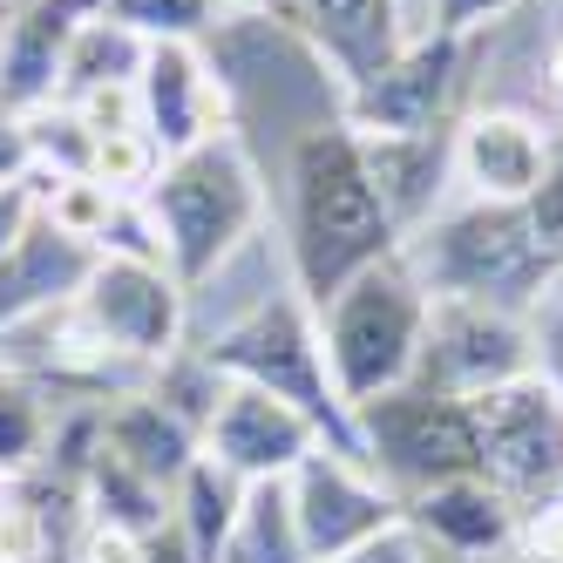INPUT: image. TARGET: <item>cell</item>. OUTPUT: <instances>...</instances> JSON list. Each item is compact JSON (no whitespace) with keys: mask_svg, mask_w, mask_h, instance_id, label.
Returning <instances> with one entry per match:
<instances>
[{"mask_svg":"<svg viewBox=\"0 0 563 563\" xmlns=\"http://www.w3.org/2000/svg\"><path fill=\"white\" fill-rule=\"evenodd\" d=\"M286 245H292V278H299L292 292L312 312L340 286H353L367 265L408 245L367 177V156H360V136L346 130V115L292 136L286 150Z\"/></svg>","mask_w":563,"mask_h":563,"instance_id":"6da1fadb","label":"cell"},{"mask_svg":"<svg viewBox=\"0 0 563 563\" xmlns=\"http://www.w3.org/2000/svg\"><path fill=\"white\" fill-rule=\"evenodd\" d=\"M143 211L156 224V245H164V265L184 292L211 286V278L238 258V245L265 224L272 197H265V170L245 150V136L224 130L211 143H197L184 156H164Z\"/></svg>","mask_w":563,"mask_h":563,"instance_id":"7a4b0ae2","label":"cell"},{"mask_svg":"<svg viewBox=\"0 0 563 563\" xmlns=\"http://www.w3.org/2000/svg\"><path fill=\"white\" fill-rule=\"evenodd\" d=\"M400 252H408V265L421 272L428 292L503 306V312H530L563 272V258L537 238L530 211L522 205H482V197H468L462 211L428 218Z\"/></svg>","mask_w":563,"mask_h":563,"instance_id":"3957f363","label":"cell"},{"mask_svg":"<svg viewBox=\"0 0 563 563\" xmlns=\"http://www.w3.org/2000/svg\"><path fill=\"white\" fill-rule=\"evenodd\" d=\"M205 360L224 374V380H245L272 400L299 408L319 434V449H333L346 462H360V428H353V408L333 387V367H327V340H319V312L299 299V292H272L258 299L245 319L205 346Z\"/></svg>","mask_w":563,"mask_h":563,"instance_id":"277c9868","label":"cell"},{"mask_svg":"<svg viewBox=\"0 0 563 563\" xmlns=\"http://www.w3.org/2000/svg\"><path fill=\"white\" fill-rule=\"evenodd\" d=\"M421 333H428V286L408 265V252L367 265L353 286H340L327 306H319L327 367H333V387H340V400L353 415L367 408V400L415 380Z\"/></svg>","mask_w":563,"mask_h":563,"instance_id":"5b68a950","label":"cell"},{"mask_svg":"<svg viewBox=\"0 0 563 563\" xmlns=\"http://www.w3.org/2000/svg\"><path fill=\"white\" fill-rule=\"evenodd\" d=\"M353 428H360V462H367L400 503H415L421 489H434V482L482 475L468 400L434 394L421 380L367 400V408L353 415Z\"/></svg>","mask_w":563,"mask_h":563,"instance_id":"8992f818","label":"cell"},{"mask_svg":"<svg viewBox=\"0 0 563 563\" xmlns=\"http://www.w3.org/2000/svg\"><path fill=\"white\" fill-rule=\"evenodd\" d=\"M468 415H475L482 482H496L516 503V516L563 496V387L550 374H522L509 387L475 394Z\"/></svg>","mask_w":563,"mask_h":563,"instance_id":"52a82bcc","label":"cell"},{"mask_svg":"<svg viewBox=\"0 0 563 563\" xmlns=\"http://www.w3.org/2000/svg\"><path fill=\"white\" fill-rule=\"evenodd\" d=\"M475 68V34H421L400 42V55L367 75L360 89H346V130L360 136H449L455 130V102L468 89Z\"/></svg>","mask_w":563,"mask_h":563,"instance_id":"ba28073f","label":"cell"},{"mask_svg":"<svg viewBox=\"0 0 563 563\" xmlns=\"http://www.w3.org/2000/svg\"><path fill=\"white\" fill-rule=\"evenodd\" d=\"M522 374H537V333L522 327V312L428 292V333H421V360H415L421 387L475 400Z\"/></svg>","mask_w":563,"mask_h":563,"instance_id":"9c48e42d","label":"cell"},{"mask_svg":"<svg viewBox=\"0 0 563 563\" xmlns=\"http://www.w3.org/2000/svg\"><path fill=\"white\" fill-rule=\"evenodd\" d=\"M75 312L89 319V333L130 360L136 374H156L184 346V286L170 278L164 258H109L96 252V272L75 292Z\"/></svg>","mask_w":563,"mask_h":563,"instance_id":"30bf717a","label":"cell"},{"mask_svg":"<svg viewBox=\"0 0 563 563\" xmlns=\"http://www.w3.org/2000/svg\"><path fill=\"white\" fill-rule=\"evenodd\" d=\"M286 489H292V516H299V537H306L312 563H333V556L360 550L367 537L408 522V503H400L367 462H346L333 449H312L286 475Z\"/></svg>","mask_w":563,"mask_h":563,"instance_id":"8fae6325","label":"cell"},{"mask_svg":"<svg viewBox=\"0 0 563 563\" xmlns=\"http://www.w3.org/2000/svg\"><path fill=\"white\" fill-rule=\"evenodd\" d=\"M238 14H258L278 34H292L299 48H312L333 68L340 89H360L367 75H380L408 27H400V0H224Z\"/></svg>","mask_w":563,"mask_h":563,"instance_id":"7c38bea8","label":"cell"},{"mask_svg":"<svg viewBox=\"0 0 563 563\" xmlns=\"http://www.w3.org/2000/svg\"><path fill=\"white\" fill-rule=\"evenodd\" d=\"M136 115H143V136L164 156H184L231 130V102H224V82H218L205 42H150L143 48Z\"/></svg>","mask_w":563,"mask_h":563,"instance_id":"4fadbf2b","label":"cell"},{"mask_svg":"<svg viewBox=\"0 0 563 563\" xmlns=\"http://www.w3.org/2000/svg\"><path fill=\"white\" fill-rule=\"evenodd\" d=\"M319 449V434L299 408H286V400H272L245 380H231L218 394V408L205 421V455L238 475V482H278V475H292L306 455Z\"/></svg>","mask_w":563,"mask_h":563,"instance_id":"5bb4252c","label":"cell"},{"mask_svg":"<svg viewBox=\"0 0 563 563\" xmlns=\"http://www.w3.org/2000/svg\"><path fill=\"white\" fill-rule=\"evenodd\" d=\"M455 184L482 205H530V190L550 170V130L522 109H475L455 130Z\"/></svg>","mask_w":563,"mask_h":563,"instance_id":"9a60e30c","label":"cell"},{"mask_svg":"<svg viewBox=\"0 0 563 563\" xmlns=\"http://www.w3.org/2000/svg\"><path fill=\"white\" fill-rule=\"evenodd\" d=\"M89 272H96V245L68 238L62 224H48L34 211L27 231L0 252V340L34 327V319H48V312H62L75 292H82Z\"/></svg>","mask_w":563,"mask_h":563,"instance_id":"2e32d148","label":"cell"},{"mask_svg":"<svg viewBox=\"0 0 563 563\" xmlns=\"http://www.w3.org/2000/svg\"><path fill=\"white\" fill-rule=\"evenodd\" d=\"M408 530L434 550H449L462 563H496L503 550H516L522 516L516 503L482 475H455V482H434L408 503Z\"/></svg>","mask_w":563,"mask_h":563,"instance_id":"e0dca14e","label":"cell"},{"mask_svg":"<svg viewBox=\"0 0 563 563\" xmlns=\"http://www.w3.org/2000/svg\"><path fill=\"white\" fill-rule=\"evenodd\" d=\"M96 0H21V8L0 21V109L34 115L55 102L62 82V48L75 21H82Z\"/></svg>","mask_w":563,"mask_h":563,"instance_id":"ac0fdd59","label":"cell"},{"mask_svg":"<svg viewBox=\"0 0 563 563\" xmlns=\"http://www.w3.org/2000/svg\"><path fill=\"white\" fill-rule=\"evenodd\" d=\"M96 449L109 462H123L130 475H143L150 489H177L184 468L205 455V441H197V428H184L156 394H115V408L102 400V415H96Z\"/></svg>","mask_w":563,"mask_h":563,"instance_id":"d6986e66","label":"cell"},{"mask_svg":"<svg viewBox=\"0 0 563 563\" xmlns=\"http://www.w3.org/2000/svg\"><path fill=\"white\" fill-rule=\"evenodd\" d=\"M360 136V130H353ZM455 130L449 136H360V156H367V177L380 190V205L387 218L400 224V238H415L434 205H441V190H449L455 177Z\"/></svg>","mask_w":563,"mask_h":563,"instance_id":"ffe728a7","label":"cell"},{"mask_svg":"<svg viewBox=\"0 0 563 563\" xmlns=\"http://www.w3.org/2000/svg\"><path fill=\"white\" fill-rule=\"evenodd\" d=\"M143 34H130L123 21L109 14H82L62 48V82H55V102H75V96H96V89H115V82H136L143 68Z\"/></svg>","mask_w":563,"mask_h":563,"instance_id":"44dd1931","label":"cell"},{"mask_svg":"<svg viewBox=\"0 0 563 563\" xmlns=\"http://www.w3.org/2000/svg\"><path fill=\"white\" fill-rule=\"evenodd\" d=\"M238 496H245V482L224 475L211 455H197L184 468V482L170 489V522H177V543L190 563H218L231 522H238Z\"/></svg>","mask_w":563,"mask_h":563,"instance_id":"7402d4cb","label":"cell"},{"mask_svg":"<svg viewBox=\"0 0 563 563\" xmlns=\"http://www.w3.org/2000/svg\"><path fill=\"white\" fill-rule=\"evenodd\" d=\"M218 563H312L306 537H299V516H292L286 475H278V482H245V496H238V522H231Z\"/></svg>","mask_w":563,"mask_h":563,"instance_id":"603a6c76","label":"cell"},{"mask_svg":"<svg viewBox=\"0 0 563 563\" xmlns=\"http://www.w3.org/2000/svg\"><path fill=\"white\" fill-rule=\"evenodd\" d=\"M55 455V408L48 387L0 360V475H34Z\"/></svg>","mask_w":563,"mask_h":563,"instance_id":"cb8c5ba5","label":"cell"},{"mask_svg":"<svg viewBox=\"0 0 563 563\" xmlns=\"http://www.w3.org/2000/svg\"><path fill=\"white\" fill-rule=\"evenodd\" d=\"M27 184H34V205H42V218L62 224L68 238H82V245H102L115 205H130V197H115V190L96 184V177H27Z\"/></svg>","mask_w":563,"mask_h":563,"instance_id":"d4e9b609","label":"cell"},{"mask_svg":"<svg viewBox=\"0 0 563 563\" xmlns=\"http://www.w3.org/2000/svg\"><path fill=\"white\" fill-rule=\"evenodd\" d=\"M96 14L123 21L143 42H205L224 14V0H96Z\"/></svg>","mask_w":563,"mask_h":563,"instance_id":"484cf974","label":"cell"},{"mask_svg":"<svg viewBox=\"0 0 563 563\" xmlns=\"http://www.w3.org/2000/svg\"><path fill=\"white\" fill-rule=\"evenodd\" d=\"M530 224H537V238L563 258V143H550V170H543V184L530 190Z\"/></svg>","mask_w":563,"mask_h":563,"instance_id":"4316f807","label":"cell"},{"mask_svg":"<svg viewBox=\"0 0 563 563\" xmlns=\"http://www.w3.org/2000/svg\"><path fill=\"white\" fill-rule=\"evenodd\" d=\"M333 563H428V543L408 530V522H394V530L367 537L360 550H346V556H333Z\"/></svg>","mask_w":563,"mask_h":563,"instance_id":"83f0119b","label":"cell"},{"mask_svg":"<svg viewBox=\"0 0 563 563\" xmlns=\"http://www.w3.org/2000/svg\"><path fill=\"white\" fill-rule=\"evenodd\" d=\"M516 0H434V34H482L496 27Z\"/></svg>","mask_w":563,"mask_h":563,"instance_id":"f1b7e54d","label":"cell"},{"mask_svg":"<svg viewBox=\"0 0 563 563\" xmlns=\"http://www.w3.org/2000/svg\"><path fill=\"white\" fill-rule=\"evenodd\" d=\"M34 177V150H27V115L0 109V184H27Z\"/></svg>","mask_w":563,"mask_h":563,"instance_id":"f546056e","label":"cell"},{"mask_svg":"<svg viewBox=\"0 0 563 563\" xmlns=\"http://www.w3.org/2000/svg\"><path fill=\"white\" fill-rule=\"evenodd\" d=\"M34 211H42V205H34V184H0V252L27 231Z\"/></svg>","mask_w":563,"mask_h":563,"instance_id":"4dcf8cb0","label":"cell"},{"mask_svg":"<svg viewBox=\"0 0 563 563\" xmlns=\"http://www.w3.org/2000/svg\"><path fill=\"white\" fill-rule=\"evenodd\" d=\"M537 374H550V380L563 387V319H556V327H550V340L537 346Z\"/></svg>","mask_w":563,"mask_h":563,"instance_id":"1f68e13d","label":"cell"},{"mask_svg":"<svg viewBox=\"0 0 563 563\" xmlns=\"http://www.w3.org/2000/svg\"><path fill=\"white\" fill-rule=\"evenodd\" d=\"M550 75H556V96H563V42H556V55H550Z\"/></svg>","mask_w":563,"mask_h":563,"instance_id":"d6a6232c","label":"cell"},{"mask_svg":"<svg viewBox=\"0 0 563 563\" xmlns=\"http://www.w3.org/2000/svg\"><path fill=\"white\" fill-rule=\"evenodd\" d=\"M556 14H563V0H556Z\"/></svg>","mask_w":563,"mask_h":563,"instance_id":"836d02e7","label":"cell"}]
</instances>
